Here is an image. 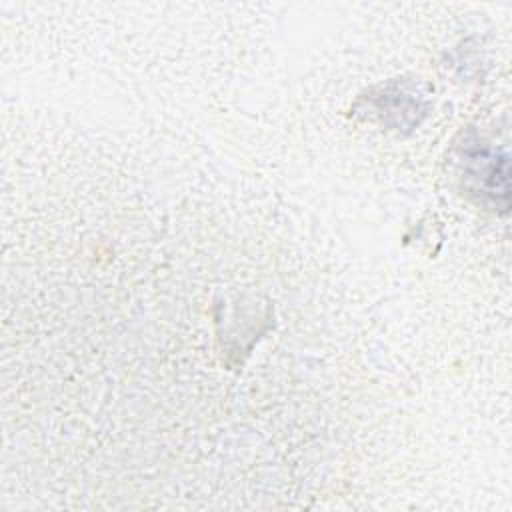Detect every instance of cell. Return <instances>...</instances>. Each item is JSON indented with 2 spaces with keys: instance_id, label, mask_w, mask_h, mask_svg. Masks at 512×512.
Listing matches in <instances>:
<instances>
[{
  "instance_id": "cell-2",
  "label": "cell",
  "mask_w": 512,
  "mask_h": 512,
  "mask_svg": "<svg viewBox=\"0 0 512 512\" xmlns=\"http://www.w3.org/2000/svg\"><path fill=\"white\" fill-rule=\"evenodd\" d=\"M390 98L384 94V90L376 96H370V102L374 104V112H378L384 120V124H390L394 128H404V126H416L418 124V114H424L422 110V100L414 92H406L400 86L392 84L388 88Z\"/></svg>"
},
{
  "instance_id": "cell-1",
  "label": "cell",
  "mask_w": 512,
  "mask_h": 512,
  "mask_svg": "<svg viewBox=\"0 0 512 512\" xmlns=\"http://www.w3.org/2000/svg\"><path fill=\"white\" fill-rule=\"evenodd\" d=\"M456 164L466 194L476 204L506 214L510 206V160L474 130L456 142Z\"/></svg>"
}]
</instances>
